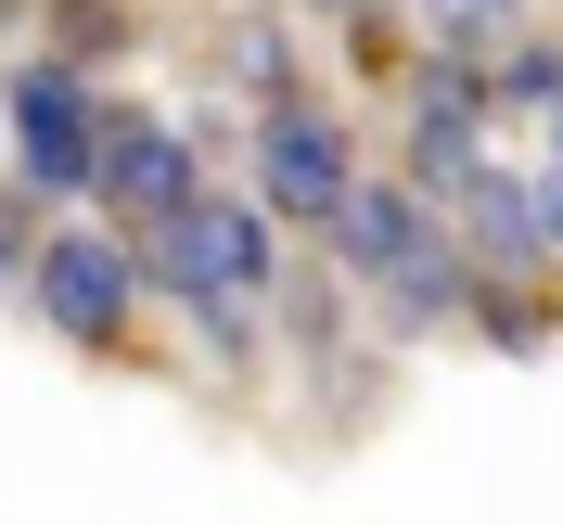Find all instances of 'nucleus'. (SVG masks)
I'll return each mask as SVG.
<instances>
[{"instance_id": "obj_4", "label": "nucleus", "mask_w": 563, "mask_h": 525, "mask_svg": "<svg viewBox=\"0 0 563 525\" xmlns=\"http://www.w3.org/2000/svg\"><path fill=\"white\" fill-rule=\"evenodd\" d=\"M256 179H269V206L282 218H333L358 193V167H346V129L333 116H295V103H269V129H256Z\"/></svg>"}, {"instance_id": "obj_1", "label": "nucleus", "mask_w": 563, "mask_h": 525, "mask_svg": "<svg viewBox=\"0 0 563 525\" xmlns=\"http://www.w3.org/2000/svg\"><path fill=\"white\" fill-rule=\"evenodd\" d=\"M141 256H154L167 295H192V308H244V295H269V231H256V206H231V193H192V206L141 218Z\"/></svg>"}, {"instance_id": "obj_5", "label": "nucleus", "mask_w": 563, "mask_h": 525, "mask_svg": "<svg viewBox=\"0 0 563 525\" xmlns=\"http://www.w3.org/2000/svg\"><path fill=\"white\" fill-rule=\"evenodd\" d=\"M90 179H103L129 218H167V206H192V141L154 129V116H103V167Z\"/></svg>"}, {"instance_id": "obj_3", "label": "nucleus", "mask_w": 563, "mask_h": 525, "mask_svg": "<svg viewBox=\"0 0 563 525\" xmlns=\"http://www.w3.org/2000/svg\"><path fill=\"white\" fill-rule=\"evenodd\" d=\"M38 308H52V333L65 347H115L141 308V256L103 244V231H65V244H38Z\"/></svg>"}, {"instance_id": "obj_7", "label": "nucleus", "mask_w": 563, "mask_h": 525, "mask_svg": "<svg viewBox=\"0 0 563 525\" xmlns=\"http://www.w3.org/2000/svg\"><path fill=\"white\" fill-rule=\"evenodd\" d=\"M551 141H563V103H551Z\"/></svg>"}, {"instance_id": "obj_2", "label": "nucleus", "mask_w": 563, "mask_h": 525, "mask_svg": "<svg viewBox=\"0 0 563 525\" xmlns=\"http://www.w3.org/2000/svg\"><path fill=\"white\" fill-rule=\"evenodd\" d=\"M0 116H13V154H26V193H90V167H103V103L77 90V65H26L13 90H0Z\"/></svg>"}, {"instance_id": "obj_6", "label": "nucleus", "mask_w": 563, "mask_h": 525, "mask_svg": "<svg viewBox=\"0 0 563 525\" xmlns=\"http://www.w3.org/2000/svg\"><path fill=\"white\" fill-rule=\"evenodd\" d=\"M499 90H512V103H563V52H512Z\"/></svg>"}, {"instance_id": "obj_8", "label": "nucleus", "mask_w": 563, "mask_h": 525, "mask_svg": "<svg viewBox=\"0 0 563 525\" xmlns=\"http://www.w3.org/2000/svg\"><path fill=\"white\" fill-rule=\"evenodd\" d=\"M0 13H13V0H0Z\"/></svg>"}]
</instances>
